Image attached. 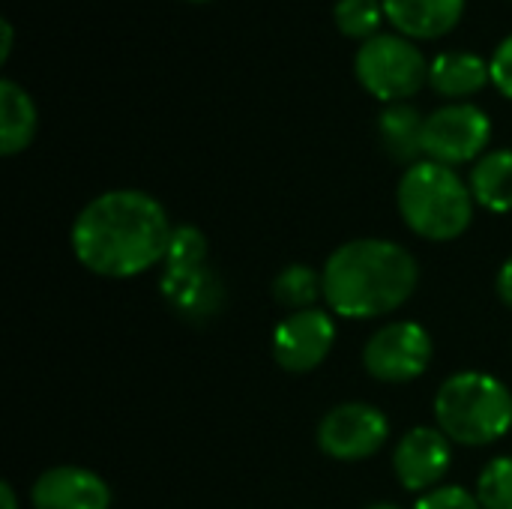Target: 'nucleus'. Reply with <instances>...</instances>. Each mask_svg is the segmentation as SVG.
Here are the masks:
<instances>
[{
    "label": "nucleus",
    "instance_id": "obj_22",
    "mask_svg": "<svg viewBox=\"0 0 512 509\" xmlns=\"http://www.w3.org/2000/svg\"><path fill=\"white\" fill-rule=\"evenodd\" d=\"M414 509H483L477 495L462 489V486H438L426 495H420V501Z\"/></svg>",
    "mask_w": 512,
    "mask_h": 509
},
{
    "label": "nucleus",
    "instance_id": "obj_5",
    "mask_svg": "<svg viewBox=\"0 0 512 509\" xmlns=\"http://www.w3.org/2000/svg\"><path fill=\"white\" fill-rule=\"evenodd\" d=\"M354 72L366 93L384 105L408 102L423 90V84H429L426 54L402 33H378L366 39L357 48Z\"/></svg>",
    "mask_w": 512,
    "mask_h": 509
},
{
    "label": "nucleus",
    "instance_id": "obj_28",
    "mask_svg": "<svg viewBox=\"0 0 512 509\" xmlns=\"http://www.w3.org/2000/svg\"><path fill=\"white\" fill-rule=\"evenodd\" d=\"M186 3H207V0H186Z\"/></svg>",
    "mask_w": 512,
    "mask_h": 509
},
{
    "label": "nucleus",
    "instance_id": "obj_19",
    "mask_svg": "<svg viewBox=\"0 0 512 509\" xmlns=\"http://www.w3.org/2000/svg\"><path fill=\"white\" fill-rule=\"evenodd\" d=\"M384 18V0H336L333 6V21L339 33L357 39L360 45L381 33Z\"/></svg>",
    "mask_w": 512,
    "mask_h": 509
},
{
    "label": "nucleus",
    "instance_id": "obj_16",
    "mask_svg": "<svg viewBox=\"0 0 512 509\" xmlns=\"http://www.w3.org/2000/svg\"><path fill=\"white\" fill-rule=\"evenodd\" d=\"M36 126L39 114L30 93L12 78H0V153L15 156L27 150L36 135Z\"/></svg>",
    "mask_w": 512,
    "mask_h": 509
},
{
    "label": "nucleus",
    "instance_id": "obj_25",
    "mask_svg": "<svg viewBox=\"0 0 512 509\" xmlns=\"http://www.w3.org/2000/svg\"><path fill=\"white\" fill-rule=\"evenodd\" d=\"M12 42H15V30H12V21L3 18V39H0V60L6 63L9 54H12Z\"/></svg>",
    "mask_w": 512,
    "mask_h": 509
},
{
    "label": "nucleus",
    "instance_id": "obj_26",
    "mask_svg": "<svg viewBox=\"0 0 512 509\" xmlns=\"http://www.w3.org/2000/svg\"><path fill=\"white\" fill-rule=\"evenodd\" d=\"M0 498H3V509H18V498H15L12 483H3L0 486Z\"/></svg>",
    "mask_w": 512,
    "mask_h": 509
},
{
    "label": "nucleus",
    "instance_id": "obj_12",
    "mask_svg": "<svg viewBox=\"0 0 512 509\" xmlns=\"http://www.w3.org/2000/svg\"><path fill=\"white\" fill-rule=\"evenodd\" d=\"M30 504L33 509H111V489L96 471L57 465L36 477Z\"/></svg>",
    "mask_w": 512,
    "mask_h": 509
},
{
    "label": "nucleus",
    "instance_id": "obj_11",
    "mask_svg": "<svg viewBox=\"0 0 512 509\" xmlns=\"http://www.w3.org/2000/svg\"><path fill=\"white\" fill-rule=\"evenodd\" d=\"M159 291L171 312L186 324H207L225 309V285L210 264L162 267Z\"/></svg>",
    "mask_w": 512,
    "mask_h": 509
},
{
    "label": "nucleus",
    "instance_id": "obj_1",
    "mask_svg": "<svg viewBox=\"0 0 512 509\" xmlns=\"http://www.w3.org/2000/svg\"><path fill=\"white\" fill-rule=\"evenodd\" d=\"M174 225L168 210L141 189H111L84 204L72 222L78 264L105 279H132L165 264Z\"/></svg>",
    "mask_w": 512,
    "mask_h": 509
},
{
    "label": "nucleus",
    "instance_id": "obj_27",
    "mask_svg": "<svg viewBox=\"0 0 512 509\" xmlns=\"http://www.w3.org/2000/svg\"><path fill=\"white\" fill-rule=\"evenodd\" d=\"M366 509H402L399 504H393V501H381V504H372V507Z\"/></svg>",
    "mask_w": 512,
    "mask_h": 509
},
{
    "label": "nucleus",
    "instance_id": "obj_13",
    "mask_svg": "<svg viewBox=\"0 0 512 509\" xmlns=\"http://www.w3.org/2000/svg\"><path fill=\"white\" fill-rule=\"evenodd\" d=\"M468 0H384V15L408 39H441L465 15Z\"/></svg>",
    "mask_w": 512,
    "mask_h": 509
},
{
    "label": "nucleus",
    "instance_id": "obj_18",
    "mask_svg": "<svg viewBox=\"0 0 512 509\" xmlns=\"http://www.w3.org/2000/svg\"><path fill=\"white\" fill-rule=\"evenodd\" d=\"M318 297H324V279L309 264H288L273 279V300L291 312L315 309Z\"/></svg>",
    "mask_w": 512,
    "mask_h": 509
},
{
    "label": "nucleus",
    "instance_id": "obj_2",
    "mask_svg": "<svg viewBox=\"0 0 512 509\" xmlns=\"http://www.w3.org/2000/svg\"><path fill=\"white\" fill-rule=\"evenodd\" d=\"M324 300L330 312L348 321H372L402 309L420 282L417 258L378 237H363L339 246L324 270Z\"/></svg>",
    "mask_w": 512,
    "mask_h": 509
},
{
    "label": "nucleus",
    "instance_id": "obj_9",
    "mask_svg": "<svg viewBox=\"0 0 512 509\" xmlns=\"http://www.w3.org/2000/svg\"><path fill=\"white\" fill-rule=\"evenodd\" d=\"M336 345V321L324 309L285 315L273 330V360L294 375L318 369Z\"/></svg>",
    "mask_w": 512,
    "mask_h": 509
},
{
    "label": "nucleus",
    "instance_id": "obj_6",
    "mask_svg": "<svg viewBox=\"0 0 512 509\" xmlns=\"http://www.w3.org/2000/svg\"><path fill=\"white\" fill-rule=\"evenodd\" d=\"M492 141V120L483 108L471 102H453L426 117L423 150L426 159L456 168L486 156Z\"/></svg>",
    "mask_w": 512,
    "mask_h": 509
},
{
    "label": "nucleus",
    "instance_id": "obj_15",
    "mask_svg": "<svg viewBox=\"0 0 512 509\" xmlns=\"http://www.w3.org/2000/svg\"><path fill=\"white\" fill-rule=\"evenodd\" d=\"M378 135L384 150L402 162V165H417L426 159L423 150V135H426V117L420 114V108L408 105V102H396L387 105L378 117Z\"/></svg>",
    "mask_w": 512,
    "mask_h": 509
},
{
    "label": "nucleus",
    "instance_id": "obj_10",
    "mask_svg": "<svg viewBox=\"0 0 512 509\" xmlns=\"http://www.w3.org/2000/svg\"><path fill=\"white\" fill-rule=\"evenodd\" d=\"M453 465V441L438 426H414L393 450V471L405 492H432Z\"/></svg>",
    "mask_w": 512,
    "mask_h": 509
},
{
    "label": "nucleus",
    "instance_id": "obj_21",
    "mask_svg": "<svg viewBox=\"0 0 512 509\" xmlns=\"http://www.w3.org/2000/svg\"><path fill=\"white\" fill-rule=\"evenodd\" d=\"M192 264H210V243L201 228L177 225L168 243L165 267H192Z\"/></svg>",
    "mask_w": 512,
    "mask_h": 509
},
{
    "label": "nucleus",
    "instance_id": "obj_20",
    "mask_svg": "<svg viewBox=\"0 0 512 509\" xmlns=\"http://www.w3.org/2000/svg\"><path fill=\"white\" fill-rule=\"evenodd\" d=\"M477 501L483 509H512V456H498L480 471Z\"/></svg>",
    "mask_w": 512,
    "mask_h": 509
},
{
    "label": "nucleus",
    "instance_id": "obj_4",
    "mask_svg": "<svg viewBox=\"0 0 512 509\" xmlns=\"http://www.w3.org/2000/svg\"><path fill=\"white\" fill-rule=\"evenodd\" d=\"M438 429L462 447H486L512 429V393L489 372H456L435 393Z\"/></svg>",
    "mask_w": 512,
    "mask_h": 509
},
{
    "label": "nucleus",
    "instance_id": "obj_3",
    "mask_svg": "<svg viewBox=\"0 0 512 509\" xmlns=\"http://www.w3.org/2000/svg\"><path fill=\"white\" fill-rule=\"evenodd\" d=\"M396 204L402 222L423 240L447 243L468 231L474 222L471 186L456 174V168L423 159L411 165L396 189Z\"/></svg>",
    "mask_w": 512,
    "mask_h": 509
},
{
    "label": "nucleus",
    "instance_id": "obj_8",
    "mask_svg": "<svg viewBox=\"0 0 512 509\" xmlns=\"http://www.w3.org/2000/svg\"><path fill=\"white\" fill-rule=\"evenodd\" d=\"M390 420L369 402H345L324 414L318 426V447L336 462H363L384 450Z\"/></svg>",
    "mask_w": 512,
    "mask_h": 509
},
{
    "label": "nucleus",
    "instance_id": "obj_23",
    "mask_svg": "<svg viewBox=\"0 0 512 509\" xmlns=\"http://www.w3.org/2000/svg\"><path fill=\"white\" fill-rule=\"evenodd\" d=\"M489 69H492V84L501 90V96L512 99V33L495 48Z\"/></svg>",
    "mask_w": 512,
    "mask_h": 509
},
{
    "label": "nucleus",
    "instance_id": "obj_14",
    "mask_svg": "<svg viewBox=\"0 0 512 509\" xmlns=\"http://www.w3.org/2000/svg\"><path fill=\"white\" fill-rule=\"evenodd\" d=\"M429 84L438 96L459 102L492 84V69L489 60H483L474 51H441L429 63Z\"/></svg>",
    "mask_w": 512,
    "mask_h": 509
},
{
    "label": "nucleus",
    "instance_id": "obj_24",
    "mask_svg": "<svg viewBox=\"0 0 512 509\" xmlns=\"http://www.w3.org/2000/svg\"><path fill=\"white\" fill-rule=\"evenodd\" d=\"M495 288H498V297H501V300H504V303L512 309V258H507V261L501 264Z\"/></svg>",
    "mask_w": 512,
    "mask_h": 509
},
{
    "label": "nucleus",
    "instance_id": "obj_17",
    "mask_svg": "<svg viewBox=\"0 0 512 509\" xmlns=\"http://www.w3.org/2000/svg\"><path fill=\"white\" fill-rule=\"evenodd\" d=\"M471 195L489 213L512 210V150H489L471 168Z\"/></svg>",
    "mask_w": 512,
    "mask_h": 509
},
{
    "label": "nucleus",
    "instance_id": "obj_7",
    "mask_svg": "<svg viewBox=\"0 0 512 509\" xmlns=\"http://www.w3.org/2000/svg\"><path fill=\"white\" fill-rule=\"evenodd\" d=\"M432 363V336L417 321H390L363 348V366L375 381L408 384Z\"/></svg>",
    "mask_w": 512,
    "mask_h": 509
}]
</instances>
